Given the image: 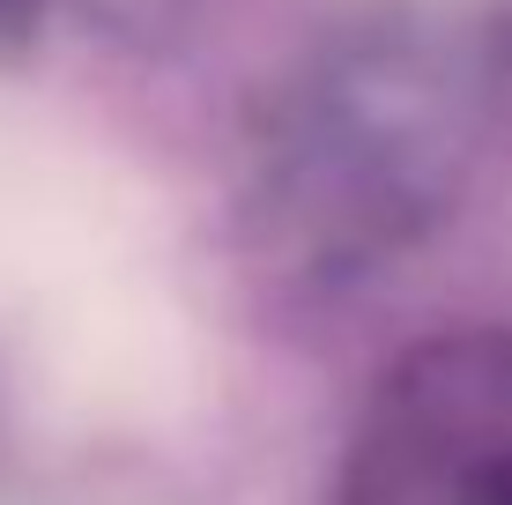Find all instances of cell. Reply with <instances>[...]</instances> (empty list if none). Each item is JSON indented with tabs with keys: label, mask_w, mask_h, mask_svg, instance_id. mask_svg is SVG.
<instances>
[{
	"label": "cell",
	"mask_w": 512,
	"mask_h": 505,
	"mask_svg": "<svg viewBox=\"0 0 512 505\" xmlns=\"http://www.w3.org/2000/svg\"><path fill=\"white\" fill-rule=\"evenodd\" d=\"M342 505H512V327H446L386 364Z\"/></svg>",
	"instance_id": "1"
}]
</instances>
